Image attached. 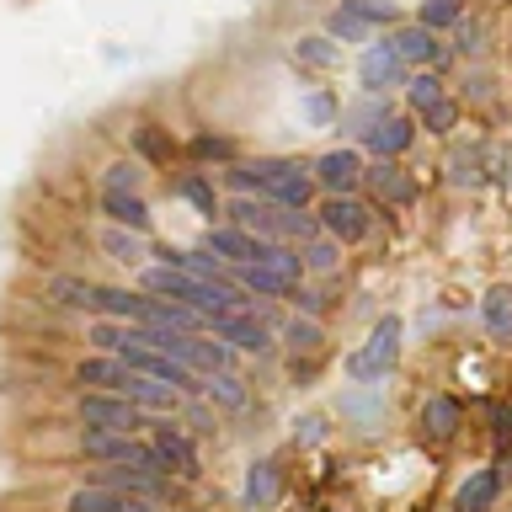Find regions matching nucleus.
Here are the masks:
<instances>
[{
	"label": "nucleus",
	"mask_w": 512,
	"mask_h": 512,
	"mask_svg": "<svg viewBox=\"0 0 512 512\" xmlns=\"http://www.w3.org/2000/svg\"><path fill=\"white\" fill-rule=\"evenodd\" d=\"M480 315H486V331L491 336H512V283H496L486 299H480Z\"/></svg>",
	"instance_id": "f3484780"
},
{
	"label": "nucleus",
	"mask_w": 512,
	"mask_h": 512,
	"mask_svg": "<svg viewBox=\"0 0 512 512\" xmlns=\"http://www.w3.org/2000/svg\"><path fill=\"white\" fill-rule=\"evenodd\" d=\"M102 208H107V214L118 219V224H128V230H150V208H144L134 192H112V187H107Z\"/></svg>",
	"instance_id": "aec40b11"
},
{
	"label": "nucleus",
	"mask_w": 512,
	"mask_h": 512,
	"mask_svg": "<svg viewBox=\"0 0 512 512\" xmlns=\"http://www.w3.org/2000/svg\"><path fill=\"white\" fill-rule=\"evenodd\" d=\"M107 187L112 192H134L139 187V166H123V160H118V166L107 171Z\"/></svg>",
	"instance_id": "c9c22d12"
},
{
	"label": "nucleus",
	"mask_w": 512,
	"mask_h": 512,
	"mask_svg": "<svg viewBox=\"0 0 512 512\" xmlns=\"http://www.w3.org/2000/svg\"><path fill=\"white\" fill-rule=\"evenodd\" d=\"M139 150L160 160V155H166V139H160V134H155V128H139Z\"/></svg>",
	"instance_id": "4c0bfd02"
},
{
	"label": "nucleus",
	"mask_w": 512,
	"mask_h": 512,
	"mask_svg": "<svg viewBox=\"0 0 512 512\" xmlns=\"http://www.w3.org/2000/svg\"><path fill=\"white\" fill-rule=\"evenodd\" d=\"M208 251H219L224 262L246 267V262H262L267 256V240H256L251 230H240V224H224V230H208Z\"/></svg>",
	"instance_id": "0eeeda50"
},
{
	"label": "nucleus",
	"mask_w": 512,
	"mask_h": 512,
	"mask_svg": "<svg viewBox=\"0 0 512 512\" xmlns=\"http://www.w3.org/2000/svg\"><path fill=\"white\" fill-rule=\"evenodd\" d=\"M379 118H390V112H384V102H363V107H352L342 123L352 128V134H368V128H374Z\"/></svg>",
	"instance_id": "2f4dec72"
},
{
	"label": "nucleus",
	"mask_w": 512,
	"mask_h": 512,
	"mask_svg": "<svg viewBox=\"0 0 512 512\" xmlns=\"http://www.w3.org/2000/svg\"><path fill=\"white\" fill-rule=\"evenodd\" d=\"M299 262H304V267H315V272H336V246H331V240H310Z\"/></svg>",
	"instance_id": "473e14b6"
},
{
	"label": "nucleus",
	"mask_w": 512,
	"mask_h": 512,
	"mask_svg": "<svg viewBox=\"0 0 512 512\" xmlns=\"http://www.w3.org/2000/svg\"><path fill=\"white\" fill-rule=\"evenodd\" d=\"M459 16H464V0H427V6H422V27L438 32V27H454Z\"/></svg>",
	"instance_id": "c85d7f7f"
},
{
	"label": "nucleus",
	"mask_w": 512,
	"mask_h": 512,
	"mask_svg": "<svg viewBox=\"0 0 512 512\" xmlns=\"http://www.w3.org/2000/svg\"><path fill=\"white\" fill-rule=\"evenodd\" d=\"M358 75H363V86H368V91H384V86H395V80L406 75V59H400L390 43H374V48L363 54Z\"/></svg>",
	"instance_id": "6e6552de"
},
{
	"label": "nucleus",
	"mask_w": 512,
	"mask_h": 512,
	"mask_svg": "<svg viewBox=\"0 0 512 512\" xmlns=\"http://www.w3.org/2000/svg\"><path fill=\"white\" fill-rule=\"evenodd\" d=\"M422 118H427V134H454V123H459V102L438 96V102H427V107H422Z\"/></svg>",
	"instance_id": "bb28decb"
},
{
	"label": "nucleus",
	"mask_w": 512,
	"mask_h": 512,
	"mask_svg": "<svg viewBox=\"0 0 512 512\" xmlns=\"http://www.w3.org/2000/svg\"><path fill=\"white\" fill-rule=\"evenodd\" d=\"M235 278H240V288H246V294H294V283H288L283 272L262 267V262H246V267H235Z\"/></svg>",
	"instance_id": "a211bd4d"
},
{
	"label": "nucleus",
	"mask_w": 512,
	"mask_h": 512,
	"mask_svg": "<svg viewBox=\"0 0 512 512\" xmlns=\"http://www.w3.org/2000/svg\"><path fill=\"white\" fill-rule=\"evenodd\" d=\"M496 491H502V475H496V470H475V475L459 486L454 507H459V512H491Z\"/></svg>",
	"instance_id": "2eb2a0df"
},
{
	"label": "nucleus",
	"mask_w": 512,
	"mask_h": 512,
	"mask_svg": "<svg viewBox=\"0 0 512 512\" xmlns=\"http://www.w3.org/2000/svg\"><path fill=\"white\" fill-rule=\"evenodd\" d=\"M80 384H102V390L123 395V384H128V363H123V358H91V363H80Z\"/></svg>",
	"instance_id": "6ab92c4d"
},
{
	"label": "nucleus",
	"mask_w": 512,
	"mask_h": 512,
	"mask_svg": "<svg viewBox=\"0 0 512 512\" xmlns=\"http://www.w3.org/2000/svg\"><path fill=\"white\" fill-rule=\"evenodd\" d=\"M299 59H310V64H331V59H336V48H326V38H304V43H299Z\"/></svg>",
	"instance_id": "e433bc0d"
},
{
	"label": "nucleus",
	"mask_w": 512,
	"mask_h": 512,
	"mask_svg": "<svg viewBox=\"0 0 512 512\" xmlns=\"http://www.w3.org/2000/svg\"><path fill=\"white\" fill-rule=\"evenodd\" d=\"M176 192H182V198H187V203H198V208H203V214H214V208H219V198H214V187H208V182H203V176H198V171H187V176H182V182H176Z\"/></svg>",
	"instance_id": "cd10ccee"
},
{
	"label": "nucleus",
	"mask_w": 512,
	"mask_h": 512,
	"mask_svg": "<svg viewBox=\"0 0 512 512\" xmlns=\"http://www.w3.org/2000/svg\"><path fill=\"white\" fill-rule=\"evenodd\" d=\"M363 139H368V150H374L379 160H395V155H400V150H406V144L416 139V128H411L406 118H379V123L368 128Z\"/></svg>",
	"instance_id": "ddd939ff"
},
{
	"label": "nucleus",
	"mask_w": 512,
	"mask_h": 512,
	"mask_svg": "<svg viewBox=\"0 0 512 512\" xmlns=\"http://www.w3.org/2000/svg\"><path fill=\"white\" fill-rule=\"evenodd\" d=\"M459 400L454 395H432L427 400V406H422V438H454V432H459Z\"/></svg>",
	"instance_id": "4468645a"
},
{
	"label": "nucleus",
	"mask_w": 512,
	"mask_h": 512,
	"mask_svg": "<svg viewBox=\"0 0 512 512\" xmlns=\"http://www.w3.org/2000/svg\"><path fill=\"white\" fill-rule=\"evenodd\" d=\"M278 491H283L278 464H256L251 480H246V502H251V507H272V502H278Z\"/></svg>",
	"instance_id": "412c9836"
},
{
	"label": "nucleus",
	"mask_w": 512,
	"mask_h": 512,
	"mask_svg": "<svg viewBox=\"0 0 512 512\" xmlns=\"http://www.w3.org/2000/svg\"><path fill=\"white\" fill-rule=\"evenodd\" d=\"M304 112H310L315 123H326V118H331V102H326V96H310V102H304Z\"/></svg>",
	"instance_id": "58836bf2"
},
{
	"label": "nucleus",
	"mask_w": 512,
	"mask_h": 512,
	"mask_svg": "<svg viewBox=\"0 0 512 512\" xmlns=\"http://www.w3.org/2000/svg\"><path fill=\"white\" fill-rule=\"evenodd\" d=\"M102 246L112 251V262H144V256H150V246H144V230H134V235H123V230H107V240Z\"/></svg>",
	"instance_id": "5701e85b"
},
{
	"label": "nucleus",
	"mask_w": 512,
	"mask_h": 512,
	"mask_svg": "<svg viewBox=\"0 0 512 512\" xmlns=\"http://www.w3.org/2000/svg\"><path fill=\"white\" fill-rule=\"evenodd\" d=\"M363 176H368V187H374V198H379V203L406 208V203L416 198V182L395 166V160H379V166H374V171H363Z\"/></svg>",
	"instance_id": "1a4fd4ad"
},
{
	"label": "nucleus",
	"mask_w": 512,
	"mask_h": 512,
	"mask_svg": "<svg viewBox=\"0 0 512 512\" xmlns=\"http://www.w3.org/2000/svg\"><path fill=\"white\" fill-rule=\"evenodd\" d=\"M320 224L336 240H358V235H368V208L358 198H347V192H331V203L320 208Z\"/></svg>",
	"instance_id": "423d86ee"
},
{
	"label": "nucleus",
	"mask_w": 512,
	"mask_h": 512,
	"mask_svg": "<svg viewBox=\"0 0 512 512\" xmlns=\"http://www.w3.org/2000/svg\"><path fill=\"white\" fill-rule=\"evenodd\" d=\"M395 352H400V320L384 315L374 326V336H368V347H358L347 358V374L352 379H374V374H384V368L395 363Z\"/></svg>",
	"instance_id": "20e7f679"
},
{
	"label": "nucleus",
	"mask_w": 512,
	"mask_h": 512,
	"mask_svg": "<svg viewBox=\"0 0 512 512\" xmlns=\"http://www.w3.org/2000/svg\"><path fill=\"white\" fill-rule=\"evenodd\" d=\"M155 454L166 459V470L176 464L182 475H198V448H192V443L182 438V432L171 427V422H166V427H155Z\"/></svg>",
	"instance_id": "dca6fc26"
},
{
	"label": "nucleus",
	"mask_w": 512,
	"mask_h": 512,
	"mask_svg": "<svg viewBox=\"0 0 512 512\" xmlns=\"http://www.w3.org/2000/svg\"><path fill=\"white\" fill-rule=\"evenodd\" d=\"M208 331H219L224 342H235V347H246V352H267V326H256L251 315H208Z\"/></svg>",
	"instance_id": "9d476101"
},
{
	"label": "nucleus",
	"mask_w": 512,
	"mask_h": 512,
	"mask_svg": "<svg viewBox=\"0 0 512 512\" xmlns=\"http://www.w3.org/2000/svg\"><path fill=\"white\" fill-rule=\"evenodd\" d=\"M144 294H160V299H176L198 315H235L246 310V294L230 283H214V278H192V272H176V267H144Z\"/></svg>",
	"instance_id": "f257e3e1"
},
{
	"label": "nucleus",
	"mask_w": 512,
	"mask_h": 512,
	"mask_svg": "<svg viewBox=\"0 0 512 512\" xmlns=\"http://www.w3.org/2000/svg\"><path fill=\"white\" fill-rule=\"evenodd\" d=\"M230 182L267 192L283 208H304L315 192V176H304V166H294V160H246V166H230Z\"/></svg>",
	"instance_id": "f03ea898"
},
{
	"label": "nucleus",
	"mask_w": 512,
	"mask_h": 512,
	"mask_svg": "<svg viewBox=\"0 0 512 512\" xmlns=\"http://www.w3.org/2000/svg\"><path fill=\"white\" fill-rule=\"evenodd\" d=\"M368 32H374V27H368L352 6H336V11H331V38H342V43H363Z\"/></svg>",
	"instance_id": "393cba45"
},
{
	"label": "nucleus",
	"mask_w": 512,
	"mask_h": 512,
	"mask_svg": "<svg viewBox=\"0 0 512 512\" xmlns=\"http://www.w3.org/2000/svg\"><path fill=\"white\" fill-rule=\"evenodd\" d=\"M288 347H294V352H315L320 347V326H315V320H288Z\"/></svg>",
	"instance_id": "7c9ffc66"
},
{
	"label": "nucleus",
	"mask_w": 512,
	"mask_h": 512,
	"mask_svg": "<svg viewBox=\"0 0 512 512\" xmlns=\"http://www.w3.org/2000/svg\"><path fill=\"white\" fill-rule=\"evenodd\" d=\"M459 54H480V48H486V43H480V38H486V27H480V22H464V16H459Z\"/></svg>",
	"instance_id": "72a5a7b5"
},
{
	"label": "nucleus",
	"mask_w": 512,
	"mask_h": 512,
	"mask_svg": "<svg viewBox=\"0 0 512 512\" xmlns=\"http://www.w3.org/2000/svg\"><path fill=\"white\" fill-rule=\"evenodd\" d=\"M406 86H411L406 96H411V107H416V112H422L427 102H438V96H443V80H438V75H432V70H422V75H411V80H406Z\"/></svg>",
	"instance_id": "c756f323"
},
{
	"label": "nucleus",
	"mask_w": 512,
	"mask_h": 512,
	"mask_svg": "<svg viewBox=\"0 0 512 512\" xmlns=\"http://www.w3.org/2000/svg\"><path fill=\"white\" fill-rule=\"evenodd\" d=\"M48 294H54L59 304H70V310H91V304H96V283H86V278H54V283H48Z\"/></svg>",
	"instance_id": "4be33fe9"
},
{
	"label": "nucleus",
	"mask_w": 512,
	"mask_h": 512,
	"mask_svg": "<svg viewBox=\"0 0 512 512\" xmlns=\"http://www.w3.org/2000/svg\"><path fill=\"white\" fill-rule=\"evenodd\" d=\"M390 48H395V54L406 59V64H438V59H443V43H438V32H432V27H422V22H416V27H406V32H395V38H390Z\"/></svg>",
	"instance_id": "9b49d317"
},
{
	"label": "nucleus",
	"mask_w": 512,
	"mask_h": 512,
	"mask_svg": "<svg viewBox=\"0 0 512 512\" xmlns=\"http://www.w3.org/2000/svg\"><path fill=\"white\" fill-rule=\"evenodd\" d=\"M80 422H86V427H107V432H128V438H134V427H144V416H139L134 400L102 390V395H80Z\"/></svg>",
	"instance_id": "39448f33"
},
{
	"label": "nucleus",
	"mask_w": 512,
	"mask_h": 512,
	"mask_svg": "<svg viewBox=\"0 0 512 512\" xmlns=\"http://www.w3.org/2000/svg\"><path fill=\"white\" fill-rule=\"evenodd\" d=\"M203 390L214 395V400H224L230 411L246 406V390H240V379H235V374H224V368H214V374H203Z\"/></svg>",
	"instance_id": "b1692460"
},
{
	"label": "nucleus",
	"mask_w": 512,
	"mask_h": 512,
	"mask_svg": "<svg viewBox=\"0 0 512 512\" xmlns=\"http://www.w3.org/2000/svg\"><path fill=\"white\" fill-rule=\"evenodd\" d=\"M160 262L176 267V272H192V278H214L219 272L214 256H198V251H160Z\"/></svg>",
	"instance_id": "a878e982"
},
{
	"label": "nucleus",
	"mask_w": 512,
	"mask_h": 512,
	"mask_svg": "<svg viewBox=\"0 0 512 512\" xmlns=\"http://www.w3.org/2000/svg\"><path fill=\"white\" fill-rule=\"evenodd\" d=\"M358 176H363V166H358V155H352V150H331V155H320V166H315V182L326 192H352V187H358Z\"/></svg>",
	"instance_id": "f8f14e48"
},
{
	"label": "nucleus",
	"mask_w": 512,
	"mask_h": 512,
	"mask_svg": "<svg viewBox=\"0 0 512 512\" xmlns=\"http://www.w3.org/2000/svg\"><path fill=\"white\" fill-rule=\"evenodd\" d=\"M192 155H214V160H230V155H235V144H230V139H214V134H198V139H192Z\"/></svg>",
	"instance_id": "f704fd0d"
},
{
	"label": "nucleus",
	"mask_w": 512,
	"mask_h": 512,
	"mask_svg": "<svg viewBox=\"0 0 512 512\" xmlns=\"http://www.w3.org/2000/svg\"><path fill=\"white\" fill-rule=\"evenodd\" d=\"M230 214H235L240 230H251V235H299V240L315 235V219L304 214V208H283L272 198H235Z\"/></svg>",
	"instance_id": "7ed1b4c3"
}]
</instances>
